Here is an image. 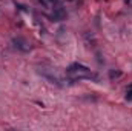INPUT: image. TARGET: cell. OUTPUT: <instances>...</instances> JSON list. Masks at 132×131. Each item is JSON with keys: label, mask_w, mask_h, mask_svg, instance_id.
<instances>
[{"label": "cell", "mask_w": 132, "mask_h": 131, "mask_svg": "<svg viewBox=\"0 0 132 131\" xmlns=\"http://www.w3.org/2000/svg\"><path fill=\"white\" fill-rule=\"evenodd\" d=\"M12 43H14V46H15L19 51H22V53H28V51L31 49V46L28 45V42H26L25 39H22V37H14V39H12Z\"/></svg>", "instance_id": "6da1fadb"}, {"label": "cell", "mask_w": 132, "mask_h": 131, "mask_svg": "<svg viewBox=\"0 0 132 131\" xmlns=\"http://www.w3.org/2000/svg\"><path fill=\"white\" fill-rule=\"evenodd\" d=\"M65 17H66V12L63 11V9H60V8L55 9L54 14H52V20H54V22H60V20H63Z\"/></svg>", "instance_id": "7a4b0ae2"}, {"label": "cell", "mask_w": 132, "mask_h": 131, "mask_svg": "<svg viewBox=\"0 0 132 131\" xmlns=\"http://www.w3.org/2000/svg\"><path fill=\"white\" fill-rule=\"evenodd\" d=\"M120 76H121L120 71H111V72H109V77H111V79H115V77H120Z\"/></svg>", "instance_id": "3957f363"}, {"label": "cell", "mask_w": 132, "mask_h": 131, "mask_svg": "<svg viewBox=\"0 0 132 131\" xmlns=\"http://www.w3.org/2000/svg\"><path fill=\"white\" fill-rule=\"evenodd\" d=\"M126 100H129V102L132 100V85L128 88V91H126Z\"/></svg>", "instance_id": "277c9868"}]
</instances>
